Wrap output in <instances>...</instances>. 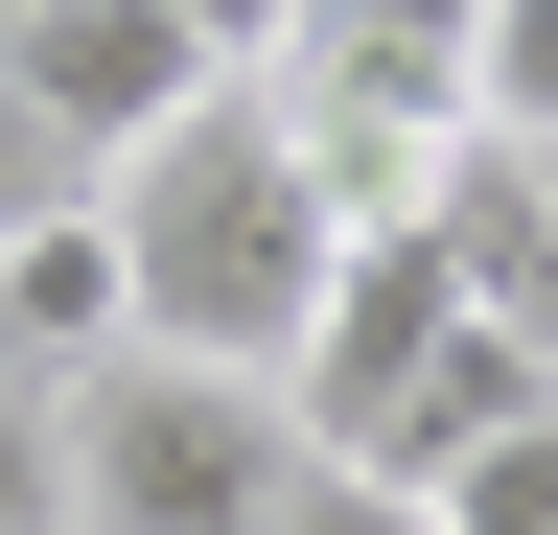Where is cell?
I'll list each match as a JSON object with an SVG mask.
<instances>
[{"label": "cell", "instance_id": "obj_1", "mask_svg": "<svg viewBox=\"0 0 558 535\" xmlns=\"http://www.w3.org/2000/svg\"><path fill=\"white\" fill-rule=\"evenodd\" d=\"M117 280H140V350L256 373V396L303 373V326H326V280H349V210L303 186V141L256 117V71L117 163Z\"/></svg>", "mask_w": 558, "mask_h": 535}, {"label": "cell", "instance_id": "obj_2", "mask_svg": "<svg viewBox=\"0 0 558 535\" xmlns=\"http://www.w3.org/2000/svg\"><path fill=\"white\" fill-rule=\"evenodd\" d=\"M535 396H558V373L442 280V210H418V233H349V280H326V326H303V373H279V420H303V465L442 489V465H465V442H512Z\"/></svg>", "mask_w": 558, "mask_h": 535}, {"label": "cell", "instance_id": "obj_3", "mask_svg": "<svg viewBox=\"0 0 558 535\" xmlns=\"http://www.w3.org/2000/svg\"><path fill=\"white\" fill-rule=\"evenodd\" d=\"M279 489H303V420L256 373H186V350L70 373V535H279Z\"/></svg>", "mask_w": 558, "mask_h": 535}, {"label": "cell", "instance_id": "obj_4", "mask_svg": "<svg viewBox=\"0 0 558 535\" xmlns=\"http://www.w3.org/2000/svg\"><path fill=\"white\" fill-rule=\"evenodd\" d=\"M0 94H24L47 141L117 186L163 117H209V94H233V47H209L186 0H24V24H0Z\"/></svg>", "mask_w": 558, "mask_h": 535}, {"label": "cell", "instance_id": "obj_5", "mask_svg": "<svg viewBox=\"0 0 558 535\" xmlns=\"http://www.w3.org/2000/svg\"><path fill=\"white\" fill-rule=\"evenodd\" d=\"M442 280L558 373V163H535V141H465V186H442Z\"/></svg>", "mask_w": 558, "mask_h": 535}, {"label": "cell", "instance_id": "obj_6", "mask_svg": "<svg viewBox=\"0 0 558 535\" xmlns=\"http://www.w3.org/2000/svg\"><path fill=\"white\" fill-rule=\"evenodd\" d=\"M418 512H442V535H558V396H535L512 442H465V465H442Z\"/></svg>", "mask_w": 558, "mask_h": 535}, {"label": "cell", "instance_id": "obj_7", "mask_svg": "<svg viewBox=\"0 0 558 535\" xmlns=\"http://www.w3.org/2000/svg\"><path fill=\"white\" fill-rule=\"evenodd\" d=\"M0 535H70V396L0 373Z\"/></svg>", "mask_w": 558, "mask_h": 535}, {"label": "cell", "instance_id": "obj_8", "mask_svg": "<svg viewBox=\"0 0 558 535\" xmlns=\"http://www.w3.org/2000/svg\"><path fill=\"white\" fill-rule=\"evenodd\" d=\"M465 94H488V141H558V0H488V71Z\"/></svg>", "mask_w": 558, "mask_h": 535}, {"label": "cell", "instance_id": "obj_9", "mask_svg": "<svg viewBox=\"0 0 558 535\" xmlns=\"http://www.w3.org/2000/svg\"><path fill=\"white\" fill-rule=\"evenodd\" d=\"M70 186H94V163H70V141H47V117H24V94H0V256H24V233L70 210Z\"/></svg>", "mask_w": 558, "mask_h": 535}, {"label": "cell", "instance_id": "obj_10", "mask_svg": "<svg viewBox=\"0 0 558 535\" xmlns=\"http://www.w3.org/2000/svg\"><path fill=\"white\" fill-rule=\"evenodd\" d=\"M279 535H442V512L373 489V465H303V489H279Z\"/></svg>", "mask_w": 558, "mask_h": 535}, {"label": "cell", "instance_id": "obj_11", "mask_svg": "<svg viewBox=\"0 0 558 535\" xmlns=\"http://www.w3.org/2000/svg\"><path fill=\"white\" fill-rule=\"evenodd\" d=\"M186 24H209V47H233V71H256V47H279V24H303V0H186Z\"/></svg>", "mask_w": 558, "mask_h": 535}, {"label": "cell", "instance_id": "obj_12", "mask_svg": "<svg viewBox=\"0 0 558 535\" xmlns=\"http://www.w3.org/2000/svg\"><path fill=\"white\" fill-rule=\"evenodd\" d=\"M0 24H24V0H0Z\"/></svg>", "mask_w": 558, "mask_h": 535}, {"label": "cell", "instance_id": "obj_13", "mask_svg": "<svg viewBox=\"0 0 558 535\" xmlns=\"http://www.w3.org/2000/svg\"><path fill=\"white\" fill-rule=\"evenodd\" d=\"M0 373H24V350H0Z\"/></svg>", "mask_w": 558, "mask_h": 535}]
</instances>
